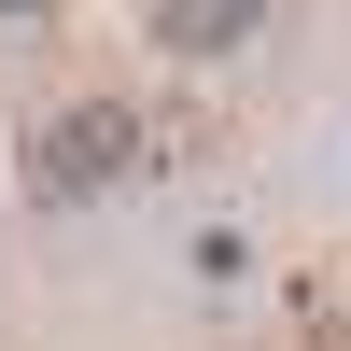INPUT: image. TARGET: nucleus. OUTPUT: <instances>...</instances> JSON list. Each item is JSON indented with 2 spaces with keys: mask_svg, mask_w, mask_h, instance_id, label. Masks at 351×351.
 Masks as SVG:
<instances>
[{
  "mask_svg": "<svg viewBox=\"0 0 351 351\" xmlns=\"http://www.w3.org/2000/svg\"><path fill=\"white\" fill-rule=\"evenodd\" d=\"M43 14H56V0H0V28H43Z\"/></svg>",
  "mask_w": 351,
  "mask_h": 351,
  "instance_id": "3",
  "label": "nucleus"
},
{
  "mask_svg": "<svg viewBox=\"0 0 351 351\" xmlns=\"http://www.w3.org/2000/svg\"><path fill=\"white\" fill-rule=\"evenodd\" d=\"M127 169H141V112L127 99H71L43 141H28V183H43L56 211H71V197H112Z\"/></svg>",
  "mask_w": 351,
  "mask_h": 351,
  "instance_id": "1",
  "label": "nucleus"
},
{
  "mask_svg": "<svg viewBox=\"0 0 351 351\" xmlns=\"http://www.w3.org/2000/svg\"><path fill=\"white\" fill-rule=\"evenodd\" d=\"M253 28H267V0H155V43L197 56V71H211V56H239Z\"/></svg>",
  "mask_w": 351,
  "mask_h": 351,
  "instance_id": "2",
  "label": "nucleus"
}]
</instances>
